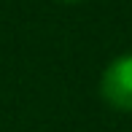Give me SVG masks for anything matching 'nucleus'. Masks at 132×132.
I'll use <instances>...</instances> for the list:
<instances>
[{
    "label": "nucleus",
    "mask_w": 132,
    "mask_h": 132,
    "mask_svg": "<svg viewBox=\"0 0 132 132\" xmlns=\"http://www.w3.org/2000/svg\"><path fill=\"white\" fill-rule=\"evenodd\" d=\"M100 100L119 113H132V51L113 57L100 73Z\"/></svg>",
    "instance_id": "obj_1"
},
{
    "label": "nucleus",
    "mask_w": 132,
    "mask_h": 132,
    "mask_svg": "<svg viewBox=\"0 0 132 132\" xmlns=\"http://www.w3.org/2000/svg\"><path fill=\"white\" fill-rule=\"evenodd\" d=\"M57 3H65V5H78V3H86V0H57Z\"/></svg>",
    "instance_id": "obj_2"
}]
</instances>
